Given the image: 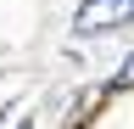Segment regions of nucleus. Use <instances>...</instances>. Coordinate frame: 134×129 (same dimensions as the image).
<instances>
[{"label": "nucleus", "instance_id": "nucleus-1", "mask_svg": "<svg viewBox=\"0 0 134 129\" xmlns=\"http://www.w3.org/2000/svg\"><path fill=\"white\" fill-rule=\"evenodd\" d=\"M123 23H134V0H84L73 17L78 34H106V28H123Z\"/></svg>", "mask_w": 134, "mask_h": 129}, {"label": "nucleus", "instance_id": "nucleus-3", "mask_svg": "<svg viewBox=\"0 0 134 129\" xmlns=\"http://www.w3.org/2000/svg\"><path fill=\"white\" fill-rule=\"evenodd\" d=\"M23 129H34V123H23Z\"/></svg>", "mask_w": 134, "mask_h": 129}, {"label": "nucleus", "instance_id": "nucleus-2", "mask_svg": "<svg viewBox=\"0 0 134 129\" xmlns=\"http://www.w3.org/2000/svg\"><path fill=\"white\" fill-rule=\"evenodd\" d=\"M117 84H134V56L123 62V73H117Z\"/></svg>", "mask_w": 134, "mask_h": 129}]
</instances>
